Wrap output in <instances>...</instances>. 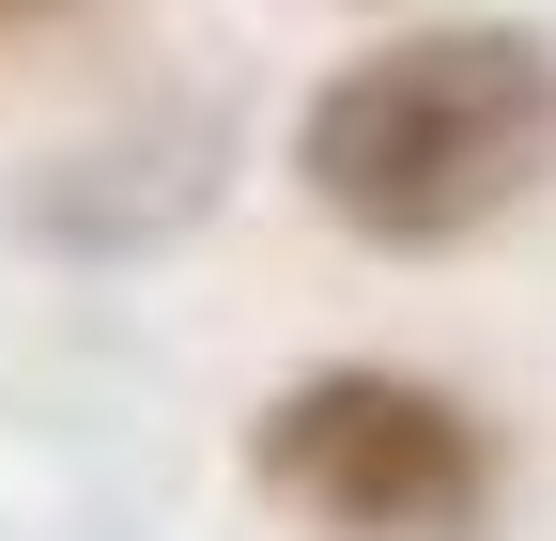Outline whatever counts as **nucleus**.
<instances>
[{
    "label": "nucleus",
    "instance_id": "1",
    "mask_svg": "<svg viewBox=\"0 0 556 541\" xmlns=\"http://www.w3.org/2000/svg\"><path fill=\"white\" fill-rule=\"evenodd\" d=\"M294 186L356 248H479L556 186V32L541 16H402L387 47L325 62L294 109Z\"/></svg>",
    "mask_w": 556,
    "mask_h": 541
},
{
    "label": "nucleus",
    "instance_id": "2",
    "mask_svg": "<svg viewBox=\"0 0 556 541\" xmlns=\"http://www.w3.org/2000/svg\"><path fill=\"white\" fill-rule=\"evenodd\" d=\"M248 480L294 526H325V541H479L495 495H510V464H495L464 387L340 356V372H294L248 418Z\"/></svg>",
    "mask_w": 556,
    "mask_h": 541
},
{
    "label": "nucleus",
    "instance_id": "3",
    "mask_svg": "<svg viewBox=\"0 0 556 541\" xmlns=\"http://www.w3.org/2000/svg\"><path fill=\"white\" fill-rule=\"evenodd\" d=\"M31 16H47V0H0V32H31Z\"/></svg>",
    "mask_w": 556,
    "mask_h": 541
}]
</instances>
